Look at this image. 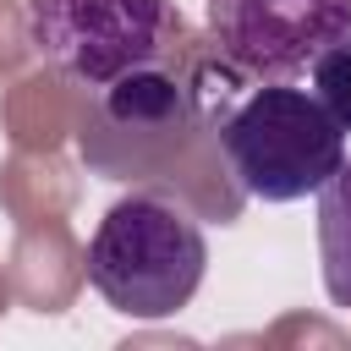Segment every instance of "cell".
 Masks as SVG:
<instances>
[{
	"instance_id": "cell-4",
	"label": "cell",
	"mask_w": 351,
	"mask_h": 351,
	"mask_svg": "<svg viewBox=\"0 0 351 351\" xmlns=\"http://www.w3.org/2000/svg\"><path fill=\"white\" fill-rule=\"evenodd\" d=\"M208 49L247 82H296L351 38V0H203Z\"/></svg>"
},
{
	"instance_id": "cell-6",
	"label": "cell",
	"mask_w": 351,
	"mask_h": 351,
	"mask_svg": "<svg viewBox=\"0 0 351 351\" xmlns=\"http://www.w3.org/2000/svg\"><path fill=\"white\" fill-rule=\"evenodd\" d=\"M313 93H318V104L340 121V132H351V38H340V44H329L318 60H313Z\"/></svg>"
},
{
	"instance_id": "cell-1",
	"label": "cell",
	"mask_w": 351,
	"mask_h": 351,
	"mask_svg": "<svg viewBox=\"0 0 351 351\" xmlns=\"http://www.w3.org/2000/svg\"><path fill=\"white\" fill-rule=\"evenodd\" d=\"M88 285L126 318H176L208 269V236L170 192H126L88 236Z\"/></svg>"
},
{
	"instance_id": "cell-5",
	"label": "cell",
	"mask_w": 351,
	"mask_h": 351,
	"mask_svg": "<svg viewBox=\"0 0 351 351\" xmlns=\"http://www.w3.org/2000/svg\"><path fill=\"white\" fill-rule=\"evenodd\" d=\"M318 263L335 307H351V159L318 186Z\"/></svg>"
},
{
	"instance_id": "cell-3",
	"label": "cell",
	"mask_w": 351,
	"mask_h": 351,
	"mask_svg": "<svg viewBox=\"0 0 351 351\" xmlns=\"http://www.w3.org/2000/svg\"><path fill=\"white\" fill-rule=\"evenodd\" d=\"M214 143L230 181L258 203L313 197L346 165L340 121L318 104V93L291 82H258L214 121Z\"/></svg>"
},
{
	"instance_id": "cell-2",
	"label": "cell",
	"mask_w": 351,
	"mask_h": 351,
	"mask_svg": "<svg viewBox=\"0 0 351 351\" xmlns=\"http://www.w3.org/2000/svg\"><path fill=\"white\" fill-rule=\"evenodd\" d=\"M192 44L176 0H27V49L88 93L143 66H197Z\"/></svg>"
}]
</instances>
